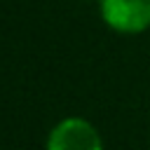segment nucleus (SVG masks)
<instances>
[{"label": "nucleus", "instance_id": "7ed1b4c3", "mask_svg": "<svg viewBox=\"0 0 150 150\" xmlns=\"http://www.w3.org/2000/svg\"><path fill=\"white\" fill-rule=\"evenodd\" d=\"M94 2H98V0H94Z\"/></svg>", "mask_w": 150, "mask_h": 150}, {"label": "nucleus", "instance_id": "f03ea898", "mask_svg": "<svg viewBox=\"0 0 150 150\" xmlns=\"http://www.w3.org/2000/svg\"><path fill=\"white\" fill-rule=\"evenodd\" d=\"M98 16L117 35L150 30V0H98Z\"/></svg>", "mask_w": 150, "mask_h": 150}, {"label": "nucleus", "instance_id": "f257e3e1", "mask_svg": "<svg viewBox=\"0 0 150 150\" xmlns=\"http://www.w3.org/2000/svg\"><path fill=\"white\" fill-rule=\"evenodd\" d=\"M45 150H105V145L94 122L82 115H68L49 129Z\"/></svg>", "mask_w": 150, "mask_h": 150}]
</instances>
